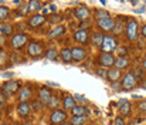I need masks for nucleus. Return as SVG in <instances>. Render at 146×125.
Listing matches in <instances>:
<instances>
[{
  "instance_id": "obj_1",
  "label": "nucleus",
  "mask_w": 146,
  "mask_h": 125,
  "mask_svg": "<svg viewBox=\"0 0 146 125\" xmlns=\"http://www.w3.org/2000/svg\"><path fill=\"white\" fill-rule=\"evenodd\" d=\"M125 34L128 37L129 41H136L139 34H141V30H139V23L138 20L135 19H129L128 23H126V29H125Z\"/></svg>"
},
{
  "instance_id": "obj_2",
  "label": "nucleus",
  "mask_w": 146,
  "mask_h": 125,
  "mask_svg": "<svg viewBox=\"0 0 146 125\" xmlns=\"http://www.w3.org/2000/svg\"><path fill=\"white\" fill-rule=\"evenodd\" d=\"M29 44V36L26 33H14L10 39V45L14 50H21Z\"/></svg>"
},
{
  "instance_id": "obj_3",
  "label": "nucleus",
  "mask_w": 146,
  "mask_h": 125,
  "mask_svg": "<svg viewBox=\"0 0 146 125\" xmlns=\"http://www.w3.org/2000/svg\"><path fill=\"white\" fill-rule=\"evenodd\" d=\"M118 40L113 36H104V41L101 45V51L106 54H113V51L118 48Z\"/></svg>"
},
{
  "instance_id": "obj_4",
  "label": "nucleus",
  "mask_w": 146,
  "mask_h": 125,
  "mask_svg": "<svg viewBox=\"0 0 146 125\" xmlns=\"http://www.w3.org/2000/svg\"><path fill=\"white\" fill-rule=\"evenodd\" d=\"M27 54L31 57V58H38L44 54V45L43 43L37 41V40H33L27 44Z\"/></svg>"
},
{
  "instance_id": "obj_5",
  "label": "nucleus",
  "mask_w": 146,
  "mask_h": 125,
  "mask_svg": "<svg viewBox=\"0 0 146 125\" xmlns=\"http://www.w3.org/2000/svg\"><path fill=\"white\" fill-rule=\"evenodd\" d=\"M136 85H138V80H136V77L133 76L132 71H128V73L123 74V77H122V80H121V90H123V91H131V90H133Z\"/></svg>"
},
{
  "instance_id": "obj_6",
  "label": "nucleus",
  "mask_w": 146,
  "mask_h": 125,
  "mask_svg": "<svg viewBox=\"0 0 146 125\" xmlns=\"http://www.w3.org/2000/svg\"><path fill=\"white\" fill-rule=\"evenodd\" d=\"M97 26L99 27L101 31H105V33H109L113 30L115 27V20L108 16V17H102V19H97Z\"/></svg>"
},
{
  "instance_id": "obj_7",
  "label": "nucleus",
  "mask_w": 146,
  "mask_h": 125,
  "mask_svg": "<svg viewBox=\"0 0 146 125\" xmlns=\"http://www.w3.org/2000/svg\"><path fill=\"white\" fill-rule=\"evenodd\" d=\"M67 121V112L64 110H54L50 114V124L51 125H61Z\"/></svg>"
},
{
  "instance_id": "obj_8",
  "label": "nucleus",
  "mask_w": 146,
  "mask_h": 125,
  "mask_svg": "<svg viewBox=\"0 0 146 125\" xmlns=\"http://www.w3.org/2000/svg\"><path fill=\"white\" fill-rule=\"evenodd\" d=\"M71 53H72V61H74V63H82V61L88 57V51H87V48L82 47V45L72 47V48H71Z\"/></svg>"
},
{
  "instance_id": "obj_9",
  "label": "nucleus",
  "mask_w": 146,
  "mask_h": 125,
  "mask_svg": "<svg viewBox=\"0 0 146 125\" xmlns=\"http://www.w3.org/2000/svg\"><path fill=\"white\" fill-rule=\"evenodd\" d=\"M46 21H47V17L44 14H33V16L29 17L27 26L30 29H40L41 26H44Z\"/></svg>"
},
{
  "instance_id": "obj_10",
  "label": "nucleus",
  "mask_w": 146,
  "mask_h": 125,
  "mask_svg": "<svg viewBox=\"0 0 146 125\" xmlns=\"http://www.w3.org/2000/svg\"><path fill=\"white\" fill-rule=\"evenodd\" d=\"M115 55L113 54H106V53H101L98 57V63L102 68H112L115 66Z\"/></svg>"
},
{
  "instance_id": "obj_11",
  "label": "nucleus",
  "mask_w": 146,
  "mask_h": 125,
  "mask_svg": "<svg viewBox=\"0 0 146 125\" xmlns=\"http://www.w3.org/2000/svg\"><path fill=\"white\" fill-rule=\"evenodd\" d=\"M16 112L21 120H27L31 115V104L30 102H19L17 108H16Z\"/></svg>"
},
{
  "instance_id": "obj_12",
  "label": "nucleus",
  "mask_w": 146,
  "mask_h": 125,
  "mask_svg": "<svg viewBox=\"0 0 146 125\" xmlns=\"http://www.w3.org/2000/svg\"><path fill=\"white\" fill-rule=\"evenodd\" d=\"M74 40L78 43V44H82V47L85 44H88V41L91 40V36H90V30H84V29H78L75 33H74Z\"/></svg>"
},
{
  "instance_id": "obj_13",
  "label": "nucleus",
  "mask_w": 146,
  "mask_h": 125,
  "mask_svg": "<svg viewBox=\"0 0 146 125\" xmlns=\"http://www.w3.org/2000/svg\"><path fill=\"white\" fill-rule=\"evenodd\" d=\"M3 92L7 94V95H13L16 94L17 91H20V83L17 80H9L6 83L3 84Z\"/></svg>"
},
{
  "instance_id": "obj_14",
  "label": "nucleus",
  "mask_w": 146,
  "mask_h": 125,
  "mask_svg": "<svg viewBox=\"0 0 146 125\" xmlns=\"http://www.w3.org/2000/svg\"><path fill=\"white\" fill-rule=\"evenodd\" d=\"M74 16H75V19H78L80 21H85V20H88V19L91 17V11H90V9L85 7V6H78L77 9H74Z\"/></svg>"
},
{
  "instance_id": "obj_15",
  "label": "nucleus",
  "mask_w": 146,
  "mask_h": 125,
  "mask_svg": "<svg viewBox=\"0 0 146 125\" xmlns=\"http://www.w3.org/2000/svg\"><path fill=\"white\" fill-rule=\"evenodd\" d=\"M31 97H33V90H31V87H30V85H24V87L20 88L17 100H19V102H29V101L31 100Z\"/></svg>"
},
{
  "instance_id": "obj_16",
  "label": "nucleus",
  "mask_w": 146,
  "mask_h": 125,
  "mask_svg": "<svg viewBox=\"0 0 146 125\" xmlns=\"http://www.w3.org/2000/svg\"><path fill=\"white\" fill-rule=\"evenodd\" d=\"M52 98V91L48 87H41L38 90V101L43 104V105H47L50 102V100Z\"/></svg>"
},
{
  "instance_id": "obj_17",
  "label": "nucleus",
  "mask_w": 146,
  "mask_h": 125,
  "mask_svg": "<svg viewBox=\"0 0 146 125\" xmlns=\"http://www.w3.org/2000/svg\"><path fill=\"white\" fill-rule=\"evenodd\" d=\"M106 80L111 81V84L121 81V80H122V71L118 70V68H115V67L108 68V70H106Z\"/></svg>"
},
{
  "instance_id": "obj_18",
  "label": "nucleus",
  "mask_w": 146,
  "mask_h": 125,
  "mask_svg": "<svg viewBox=\"0 0 146 125\" xmlns=\"http://www.w3.org/2000/svg\"><path fill=\"white\" fill-rule=\"evenodd\" d=\"M61 104H62L64 111H71L77 105V101H75V98L71 94H64L62 95V100H61Z\"/></svg>"
},
{
  "instance_id": "obj_19",
  "label": "nucleus",
  "mask_w": 146,
  "mask_h": 125,
  "mask_svg": "<svg viewBox=\"0 0 146 125\" xmlns=\"http://www.w3.org/2000/svg\"><path fill=\"white\" fill-rule=\"evenodd\" d=\"M65 33H67V27L62 26V24H58V26H55V27L50 31L48 36L51 39H60V37H62Z\"/></svg>"
},
{
  "instance_id": "obj_20",
  "label": "nucleus",
  "mask_w": 146,
  "mask_h": 125,
  "mask_svg": "<svg viewBox=\"0 0 146 125\" xmlns=\"http://www.w3.org/2000/svg\"><path fill=\"white\" fill-rule=\"evenodd\" d=\"M60 58H61V61L65 63V64L72 63V53H71V48H68V47L61 48V51H60Z\"/></svg>"
},
{
  "instance_id": "obj_21",
  "label": "nucleus",
  "mask_w": 146,
  "mask_h": 125,
  "mask_svg": "<svg viewBox=\"0 0 146 125\" xmlns=\"http://www.w3.org/2000/svg\"><path fill=\"white\" fill-rule=\"evenodd\" d=\"M0 34L1 36H13L14 34V27H13V24L11 23H7V21H4V23H1V26H0Z\"/></svg>"
},
{
  "instance_id": "obj_22",
  "label": "nucleus",
  "mask_w": 146,
  "mask_h": 125,
  "mask_svg": "<svg viewBox=\"0 0 146 125\" xmlns=\"http://www.w3.org/2000/svg\"><path fill=\"white\" fill-rule=\"evenodd\" d=\"M118 112L121 114V117L131 115V112H132V104H131L128 100H125V101H123V104H121V105H119V110H118Z\"/></svg>"
},
{
  "instance_id": "obj_23",
  "label": "nucleus",
  "mask_w": 146,
  "mask_h": 125,
  "mask_svg": "<svg viewBox=\"0 0 146 125\" xmlns=\"http://www.w3.org/2000/svg\"><path fill=\"white\" fill-rule=\"evenodd\" d=\"M90 112V110L87 108V107H84V105H75L72 110H71V114H72V117H87V114Z\"/></svg>"
},
{
  "instance_id": "obj_24",
  "label": "nucleus",
  "mask_w": 146,
  "mask_h": 125,
  "mask_svg": "<svg viewBox=\"0 0 146 125\" xmlns=\"http://www.w3.org/2000/svg\"><path fill=\"white\" fill-rule=\"evenodd\" d=\"M102 41H104V33L95 31V33L91 34V44H92L94 47H99V48H101Z\"/></svg>"
},
{
  "instance_id": "obj_25",
  "label": "nucleus",
  "mask_w": 146,
  "mask_h": 125,
  "mask_svg": "<svg viewBox=\"0 0 146 125\" xmlns=\"http://www.w3.org/2000/svg\"><path fill=\"white\" fill-rule=\"evenodd\" d=\"M129 63H131V61H129L128 57H118V58L115 60V66H113V67L122 71L123 68H128V67H129Z\"/></svg>"
},
{
  "instance_id": "obj_26",
  "label": "nucleus",
  "mask_w": 146,
  "mask_h": 125,
  "mask_svg": "<svg viewBox=\"0 0 146 125\" xmlns=\"http://www.w3.org/2000/svg\"><path fill=\"white\" fill-rule=\"evenodd\" d=\"M58 55H60V53L57 51V48H47L46 50V53H44V57L47 58V60H50V61H55L57 58H58Z\"/></svg>"
},
{
  "instance_id": "obj_27",
  "label": "nucleus",
  "mask_w": 146,
  "mask_h": 125,
  "mask_svg": "<svg viewBox=\"0 0 146 125\" xmlns=\"http://www.w3.org/2000/svg\"><path fill=\"white\" fill-rule=\"evenodd\" d=\"M41 1H37V0H31L29 1V11L33 13V14H37L38 10H41Z\"/></svg>"
},
{
  "instance_id": "obj_28",
  "label": "nucleus",
  "mask_w": 146,
  "mask_h": 125,
  "mask_svg": "<svg viewBox=\"0 0 146 125\" xmlns=\"http://www.w3.org/2000/svg\"><path fill=\"white\" fill-rule=\"evenodd\" d=\"M9 16H10V9L6 6H0V21L7 20Z\"/></svg>"
},
{
  "instance_id": "obj_29",
  "label": "nucleus",
  "mask_w": 146,
  "mask_h": 125,
  "mask_svg": "<svg viewBox=\"0 0 146 125\" xmlns=\"http://www.w3.org/2000/svg\"><path fill=\"white\" fill-rule=\"evenodd\" d=\"M47 107L51 108L52 111H54V110H58V107H60V100H58L57 95H52V98L50 100V102L47 104Z\"/></svg>"
},
{
  "instance_id": "obj_30",
  "label": "nucleus",
  "mask_w": 146,
  "mask_h": 125,
  "mask_svg": "<svg viewBox=\"0 0 146 125\" xmlns=\"http://www.w3.org/2000/svg\"><path fill=\"white\" fill-rule=\"evenodd\" d=\"M87 122V117H72L71 121H70V125H84Z\"/></svg>"
},
{
  "instance_id": "obj_31",
  "label": "nucleus",
  "mask_w": 146,
  "mask_h": 125,
  "mask_svg": "<svg viewBox=\"0 0 146 125\" xmlns=\"http://www.w3.org/2000/svg\"><path fill=\"white\" fill-rule=\"evenodd\" d=\"M47 20H48L50 23H52V24H57V26H58V23L62 20V16H61V14L54 13V14H51V16H47Z\"/></svg>"
},
{
  "instance_id": "obj_32",
  "label": "nucleus",
  "mask_w": 146,
  "mask_h": 125,
  "mask_svg": "<svg viewBox=\"0 0 146 125\" xmlns=\"http://www.w3.org/2000/svg\"><path fill=\"white\" fill-rule=\"evenodd\" d=\"M112 33H113V34H116V36H118V34H121V33H123V26H122V23H121V21H118V23L115 21V27H113Z\"/></svg>"
},
{
  "instance_id": "obj_33",
  "label": "nucleus",
  "mask_w": 146,
  "mask_h": 125,
  "mask_svg": "<svg viewBox=\"0 0 146 125\" xmlns=\"http://www.w3.org/2000/svg\"><path fill=\"white\" fill-rule=\"evenodd\" d=\"M7 60H9L7 53H6L4 50H1V48H0V66H3L4 63H7Z\"/></svg>"
},
{
  "instance_id": "obj_34",
  "label": "nucleus",
  "mask_w": 146,
  "mask_h": 125,
  "mask_svg": "<svg viewBox=\"0 0 146 125\" xmlns=\"http://www.w3.org/2000/svg\"><path fill=\"white\" fill-rule=\"evenodd\" d=\"M133 73V76L136 77V80L139 81V80H145V77H143V70L142 68H138V70H135V71H132Z\"/></svg>"
},
{
  "instance_id": "obj_35",
  "label": "nucleus",
  "mask_w": 146,
  "mask_h": 125,
  "mask_svg": "<svg viewBox=\"0 0 146 125\" xmlns=\"http://www.w3.org/2000/svg\"><path fill=\"white\" fill-rule=\"evenodd\" d=\"M138 110L142 111V112H146V98L138 102Z\"/></svg>"
},
{
  "instance_id": "obj_36",
  "label": "nucleus",
  "mask_w": 146,
  "mask_h": 125,
  "mask_svg": "<svg viewBox=\"0 0 146 125\" xmlns=\"http://www.w3.org/2000/svg\"><path fill=\"white\" fill-rule=\"evenodd\" d=\"M113 125H126V122H125V120H123V117H116L115 120H113Z\"/></svg>"
},
{
  "instance_id": "obj_37",
  "label": "nucleus",
  "mask_w": 146,
  "mask_h": 125,
  "mask_svg": "<svg viewBox=\"0 0 146 125\" xmlns=\"http://www.w3.org/2000/svg\"><path fill=\"white\" fill-rule=\"evenodd\" d=\"M95 13H97V19H102V17H108V16H109L105 10H101V9H98Z\"/></svg>"
},
{
  "instance_id": "obj_38",
  "label": "nucleus",
  "mask_w": 146,
  "mask_h": 125,
  "mask_svg": "<svg viewBox=\"0 0 146 125\" xmlns=\"http://www.w3.org/2000/svg\"><path fill=\"white\" fill-rule=\"evenodd\" d=\"M95 74H97V76H99V77H104V78H106V71H105V70L97 68V70H95Z\"/></svg>"
},
{
  "instance_id": "obj_39",
  "label": "nucleus",
  "mask_w": 146,
  "mask_h": 125,
  "mask_svg": "<svg viewBox=\"0 0 146 125\" xmlns=\"http://www.w3.org/2000/svg\"><path fill=\"white\" fill-rule=\"evenodd\" d=\"M4 105V95H3V90H0V108Z\"/></svg>"
},
{
  "instance_id": "obj_40",
  "label": "nucleus",
  "mask_w": 146,
  "mask_h": 125,
  "mask_svg": "<svg viewBox=\"0 0 146 125\" xmlns=\"http://www.w3.org/2000/svg\"><path fill=\"white\" fill-rule=\"evenodd\" d=\"M141 36H142L143 39H146V24H143L142 29H141Z\"/></svg>"
},
{
  "instance_id": "obj_41",
  "label": "nucleus",
  "mask_w": 146,
  "mask_h": 125,
  "mask_svg": "<svg viewBox=\"0 0 146 125\" xmlns=\"http://www.w3.org/2000/svg\"><path fill=\"white\" fill-rule=\"evenodd\" d=\"M4 41H6V39H4V36H1V34H0V47H1V45L4 44Z\"/></svg>"
},
{
  "instance_id": "obj_42",
  "label": "nucleus",
  "mask_w": 146,
  "mask_h": 125,
  "mask_svg": "<svg viewBox=\"0 0 146 125\" xmlns=\"http://www.w3.org/2000/svg\"><path fill=\"white\" fill-rule=\"evenodd\" d=\"M142 70H143V71H146V58L143 60V63H142Z\"/></svg>"
},
{
  "instance_id": "obj_43",
  "label": "nucleus",
  "mask_w": 146,
  "mask_h": 125,
  "mask_svg": "<svg viewBox=\"0 0 146 125\" xmlns=\"http://www.w3.org/2000/svg\"><path fill=\"white\" fill-rule=\"evenodd\" d=\"M142 88H146V78L143 80V83H142Z\"/></svg>"
},
{
  "instance_id": "obj_44",
  "label": "nucleus",
  "mask_w": 146,
  "mask_h": 125,
  "mask_svg": "<svg viewBox=\"0 0 146 125\" xmlns=\"http://www.w3.org/2000/svg\"><path fill=\"white\" fill-rule=\"evenodd\" d=\"M23 125H34V124H33V122H24Z\"/></svg>"
},
{
  "instance_id": "obj_45",
  "label": "nucleus",
  "mask_w": 146,
  "mask_h": 125,
  "mask_svg": "<svg viewBox=\"0 0 146 125\" xmlns=\"http://www.w3.org/2000/svg\"><path fill=\"white\" fill-rule=\"evenodd\" d=\"M61 125H70V122H68V124H65V122H64V124H61Z\"/></svg>"
},
{
  "instance_id": "obj_46",
  "label": "nucleus",
  "mask_w": 146,
  "mask_h": 125,
  "mask_svg": "<svg viewBox=\"0 0 146 125\" xmlns=\"http://www.w3.org/2000/svg\"><path fill=\"white\" fill-rule=\"evenodd\" d=\"M0 125H9V124H6V122H3V124H0Z\"/></svg>"
},
{
  "instance_id": "obj_47",
  "label": "nucleus",
  "mask_w": 146,
  "mask_h": 125,
  "mask_svg": "<svg viewBox=\"0 0 146 125\" xmlns=\"http://www.w3.org/2000/svg\"><path fill=\"white\" fill-rule=\"evenodd\" d=\"M0 26H1V24H0Z\"/></svg>"
}]
</instances>
